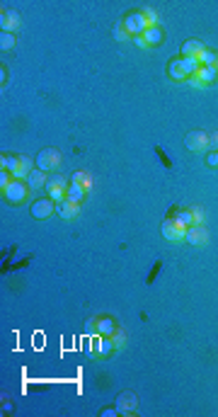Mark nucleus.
Instances as JSON below:
<instances>
[{"instance_id": "1", "label": "nucleus", "mask_w": 218, "mask_h": 417, "mask_svg": "<svg viewBox=\"0 0 218 417\" xmlns=\"http://www.w3.org/2000/svg\"><path fill=\"white\" fill-rule=\"evenodd\" d=\"M160 230H162V235H165L170 243H182V240H187V226H184V223H179L177 218L165 221Z\"/></svg>"}, {"instance_id": "2", "label": "nucleus", "mask_w": 218, "mask_h": 417, "mask_svg": "<svg viewBox=\"0 0 218 417\" xmlns=\"http://www.w3.org/2000/svg\"><path fill=\"white\" fill-rule=\"evenodd\" d=\"M124 29H126L129 34H136V37H141L145 29H150V27H148V20H145V12H143V10L126 15V20H124Z\"/></svg>"}, {"instance_id": "3", "label": "nucleus", "mask_w": 218, "mask_h": 417, "mask_svg": "<svg viewBox=\"0 0 218 417\" xmlns=\"http://www.w3.org/2000/svg\"><path fill=\"white\" fill-rule=\"evenodd\" d=\"M37 165H39V170H59L61 167V153L56 150V148H46V150H41L39 155H37Z\"/></svg>"}, {"instance_id": "4", "label": "nucleus", "mask_w": 218, "mask_h": 417, "mask_svg": "<svg viewBox=\"0 0 218 417\" xmlns=\"http://www.w3.org/2000/svg\"><path fill=\"white\" fill-rule=\"evenodd\" d=\"M46 192H49V199L63 202V199H66V192H68V182H66L61 175H54V177H49V182H46Z\"/></svg>"}, {"instance_id": "5", "label": "nucleus", "mask_w": 218, "mask_h": 417, "mask_svg": "<svg viewBox=\"0 0 218 417\" xmlns=\"http://www.w3.org/2000/svg\"><path fill=\"white\" fill-rule=\"evenodd\" d=\"M194 85H211L214 80H218V68L216 66H201L197 70V75L189 78Z\"/></svg>"}, {"instance_id": "6", "label": "nucleus", "mask_w": 218, "mask_h": 417, "mask_svg": "<svg viewBox=\"0 0 218 417\" xmlns=\"http://www.w3.org/2000/svg\"><path fill=\"white\" fill-rule=\"evenodd\" d=\"M2 192H5V199H7L10 204H20V202H24V197H27L29 189H24L22 182H10Z\"/></svg>"}, {"instance_id": "7", "label": "nucleus", "mask_w": 218, "mask_h": 417, "mask_svg": "<svg viewBox=\"0 0 218 417\" xmlns=\"http://www.w3.org/2000/svg\"><path fill=\"white\" fill-rule=\"evenodd\" d=\"M187 148H189V150H194V153H199V150H209V136H206L204 131H192V134L187 136Z\"/></svg>"}, {"instance_id": "8", "label": "nucleus", "mask_w": 218, "mask_h": 417, "mask_svg": "<svg viewBox=\"0 0 218 417\" xmlns=\"http://www.w3.org/2000/svg\"><path fill=\"white\" fill-rule=\"evenodd\" d=\"M51 211H56L54 199H39V202H34V207H32V216H34V218H46V216H51Z\"/></svg>"}, {"instance_id": "9", "label": "nucleus", "mask_w": 218, "mask_h": 417, "mask_svg": "<svg viewBox=\"0 0 218 417\" xmlns=\"http://www.w3.org/2000/svg\"><path fill=\"white\" fill-rule=\"evenodd\" d=\"M78 211H80V204L68 202V199H63V202H59V204H56V213H59L61 218H75V216H78Z\"/></svg>"}, {"instance_id": "10", "label": "nucleus", "mask_w": 218, "mask_h": 417, "mask_svg": "<svg viewBox=\"0 0 218 417\" xmlns=\"http://www.w3.org/2000/svg\"><path fill=\"white\" fill-rule=\"evenodd\" d=\"M0 24H2V32H10V34H12V32L20 27V15H17L15 10H7V12H2Z\"/></svg>"}, {"instance_id": "11", "label": "nucleus", "mask_w": 218, "mask_h": 417, "mask_svg": "<svg viewBox=\"0 0 218 417\" xmlns=\"http://www.w3.org/2000/svg\"><path fill=\"white\" fill-rule=\"evenodd\" d=\"M187 243H192V245H204V243H206V230H204V226H189V228H187Z\"/></svg>"}, {"instance_id": "12", "label": "nucleus", "mask_w": 218, "mask_h": 417, "mask_svg": "<svg viewBox=\"0 0 218 417\" xmlns=\"http://www.w3.org/2000/svg\"><path fill=\"white\" fill-rule=\"evenodd\" d=\"M134 408H136V396L134 393H121L117 398V410L119 413H131Z\"/></svg>"}, {"instance_id": "13", "label": "nucleus", "mask_w": 218, "mask_h": 417, "mask_svg": "<svg viewBox=\"0 0 218 417\" xmlns=\"http://www.w3.org/2000/svg\"><path fill=\"white\" fill-rule=\"evenodd\" d=\"M46 177H44V170H32L29 172V177H27V187L29 189H41V187H46Z\"/></svg>"}, {"instance_id": "14", "label": "nucleus", "mask_w": 218, "mask_h": 417, "mask_svg": "<svg viewBox=\"0 0 218 417\" xmlns=\"http://www.w3.org/2000/svg\"><path fill=\"white\" fill-rule=\"evenodd\" d=\"M201 51H204V44H201L199 39H189V42H184V46H182V56H194V59H199Z\"/></svg>"}, {"instance_id": "15", "label": "nucleus", "mask_w": 218, "mask_h": 417, "mask_svg": "<svg viewBox=\"0 0 218 417\" xmlns=\"http://www.w3.org/2000/svg\"><path fill=\"white\" fill-rule=\"evenodd\" d=\"M170 78H175V80H187V78H189V73L184 70V66H182L179 59H175V61L170 63Z\"/></svg>"}, {"instance_id": "16", "label": "nucleus", "mask_w": 218, "mask_h": 417, "mask_svg": "<svg viewBox=\"0 0 218 417\" xmlns=\"http://www.w3.org/2000/svg\"><path fill=\"white\" fill-rule=\"evenodd\" d=\"M73 182H75L78 187H82L85 192H87V189H92V177H90L85 170H78V172L73 175Z\"/></svg>"}, {"instance_id": "17", "label": "nucleus", "mask_w": 218, "mask_h": 417, "mask_svg": "<svg viewBox=\"0 0 218 417\" xmlns=\"http://www.w3.org/2000/svg\"><path fill=\"white\" fill-rule=\"evenodd\" d=\"M143 39L148 46H155V44H160L162 42V32L158 29V27H150V29H145L143 32Z\"/></svg>"}, {"instance_id": "18", "label": "nucleus", "mask_w": 218, "mask_h": 417, "mask_svg": "<svg viewBox=\"0 0 218 417\" xmlns=\"http://www.w3.org/2000/svg\"><path fill=\"white\" fill-rule=\"evenodd\" d=\"M82 197H85V189H82V187H78L75 182H71V185H68V192H66V199H68V202H75V204H80V202H82Z\"/></svg>"}, {"instance_id": "19", "label": "nucleus", "mask_w": 218, "mask_h": 417, "mask_svg": "<svg viewBox=\"0 0 218 417\" xmlns=\"http://www.w3.org/2000/svg\"><path fill=\"white\" fill-rule=\"evenodd\" d=\"M179 61H182V66H184V70L189 73V78H192V75H197V70L201 68L199 59H194V56H182Z\"/></svg>"}, {"instance_id": "20", "label": "nucleus", "mask_w": 218, "mask_h": 417, "mask_svg": "<svg viewBox=\"0 0 218 417\" xmlns=\"http://www.w3.org/2000/svg\"><path fill=\"white\" fill-rule=\"evenodd\" d=\"M32 165H34V160H32L29 155H22V158H20V170H17V175H15V177H29Z\"/></svg>"}, {"instance_id": "21", "label": "nucleus", "mask_w": 218, "mask_h": 417, "mask_svg": "<svg viewBox=\"0 0 218 417\" xmlns=\"http://www.w3.org/2000/svg\"><path fill=\"white\" fill-rule=\"evenodd\" d=\"M218 61V54L216 51H209V49H204L201 54H199V63L201 66H216Z\"/></svg>"}, {"instance_id": "22", "label": "nucleus", "mask_w": 218, "mask_h": 417, "mask_svg": "<svg viewBox=\"0 0 218 417\" xmlns=\"http://www.w3.org/2000/svg\"><path fill=\"white\" fill-rule=\"evenodd\" d=\"M2 167H7L10 175H17V170H20V158H12V155L2 158Z\"/></svg>"}, {"instance_id": "23", "label": "nucleus", "mask_w": 218, "mask_h": 417, "mask_svg": "<svg viewBox=\"0 0 218 417\" xmlns=\"http://www.w3.org/2000/svg\"><path fill=\"white\" fill-rule=\"evenodd\" d=\"M97 330H99L102 335H112V333H114V320H109V318H102V320L97 323Z\"/></svg>"}, {"instance_id": "24", "label": "nucleus", "mask_w": 218, "mask_h": 417, "mask_svg": "<svg viewBox=\"0 0 218 417\" xmlns=\"http://www.w3.org/2000/svg\"><path fill=\"white\" fill-rule=\"evenodd\" d=\"M95 349H97V352H99L102 356H107V354H109V352L114 349V342L104 337V340H99V342H97V347H95Z\"/></svg>"}, {"instance_id": "25", "label": "nucleus", "mask_w": 218, "mask_h": 417, "mask_svg": "<svg viewBox=\"0 0 218 417\" xmlns=\"http://www.w3.org/2000/svg\"><path fill=\"white\" fill-rule=\"evenodd\" d=\"M12 46H15V37H12L10 32H2V37H0V49L7 51V49H12Z\"/></svg>"}, {"instance_id": "26", "label": "nucleus", "mask_w": 218, "mask_h": 417, "mask_svg": "<svg viewBox=\"0 0 218 417\" xmlns=\"http://www.w3.org/2000/svg\"><path fill=\"white\" fill-rule=\"evenodd\" d=\"M175 218H177L179 223H184L187 228H189V226H194V218H192V211H179V213H177Z\"/></svg>"}, {"instance_id": "27", "label": "nucleus", "mask_w": 218, "mask_h": 417, "mask_svg": "<svg viewBox=\"0 0 218 417\" xmlns=\"http://www.w3.org/2000/svg\"><path fill=\"white\" fill-rule=\"evenodd\" d=\"M192 218H194V226H201L204 223V211L199 207H194L192 208Z\"/></svg>"}, {"instance_id": "28", "label": "nucleus", "mask_w": 218, "mask_h": 417, "mask_svg": "<svg viewBox=\"0 0 218 417\" xmlns=\"http://www.w3.org/2000/svg\"><path fill=\"white\" fill-rule=\"evenodd\" d=\"M145 20H148V27H155V22H158V15H155V10H150V7H145Z\"/></svg>"}, {"instance_id": "29", "label": "nucleus", "mask_w": 218, "mask_h": 417, "mask_svg": "<svg viewBox=\"0 0 218 417\" xmlns=\"http://www.w3.org/2000/svg\"><path fill=\"white\" fill-rule=\"evenodd\" d=\"M7 185H10V172H7V170H2V175H0V187L5 189Z\"/></svg>"}, {"instance_id": "30", "label": "nucleus", "mask_w": 218, "mask_h": 417, "mask_svg": "<svg viewBox=\"0 0 218 417\" xmlns=\"http://www.w3.org/2000/svg\"><path fill=\"white\" fill-rule=\"evenodd\" d=\"M206 160H209V165H218V153L216 150H214V153H209V158H206Z\"/></svg>"}, {"instance_id": "31", "label": "nucleus", "mask_w": 218, "mask_h": 417, "mask_svg": "<svg viewBox=\"0 0 218 417\" xmlns=\"http://www.w3.org/2000/svg\"><path fill=\"white\" fill-rule=\"evenodd\" d=\"M114 37H117V39H126V37H129V32H126V29H121V27H119V29H117V34H114Z\"/></svg>"}, {"instance_id": "32", "label": "nucleus", "mask_w": 218, "mask_h": 417, "mask_svg": "<svg viewBox=\"0 0 218 417\" xmlns=\"http://www.w3.org/2000/svg\"><path fill=\"white\" fill-rule=\"evenodd\" d=\"M134 42H136L139 46H148V44H145V39H143V34H141V37H134Z\"/></svg>"}, {"instance_id": "33", "label": "nucleus", "mask_w": 218, "mask_h": 417, "mask_svg": "<svg viewBox=\"0 0 218 417\" xmlns=\"http://www.w3.org/2000/svg\"><path fill=\"white\" fill-rule=\"evenodd\" d=\"M114 347H124V335H119V337L114 340Z\"/></svg>"}, {"instance_id": "34", "label": "nucleus", "mask_w": 218, "mask_h": 417, "mask_svg": "<svg viewBox=\"0 0 218 417\" xmlns=\"http://www.w3.org/2000/svg\"><path fill=\"white\" fill-rule=\"evenodd\" d=\"M117 413H119V410H104L102 415H104V417H114V415H117Z\"/></svg>"}, {"instance_id": "35", "label": "nucleus", "mask_w": 218, "mask_h": 417, "mask_svg": "<svg viewBox=\"0 0 218 417\" xmlns=\"http://www.w3.org/2000/svg\"><path fill=\"white\" fill-rule=\"evenodd\" d=\"M214 141H216V143H218V134H216V136H214Z\"/></svg>"}, {"instance_id": "36", "label": "nucleus", "mask_w": 218, "mask_h": 417, "mask_svg": "<svg viewBox=\"0 0 218 417\" xmlns=\"http://www.w3.org/2000/svg\"><path fill=\"white\" fill-rule=\"evenodd\" d=\"M216 63H218V61H216Z\"/></svg>"}]
</instances>
